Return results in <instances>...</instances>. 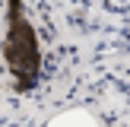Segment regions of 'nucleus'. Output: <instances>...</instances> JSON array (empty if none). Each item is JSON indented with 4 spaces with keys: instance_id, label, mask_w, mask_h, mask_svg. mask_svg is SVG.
Listing matches in <instances>:
<instances>
[{
    "instance_id": "f257e3e1",
    "label": "nucleus",
    "mask_w": 130,
    "mask_h": 127,
    "mask_svg": "<svg viewBox=\"0 0 130 127\" xmlns=\"http://www.w3.org/2000/svg\"><path fill=\"white\" fill-rule=\"evenodd\" d=\"M6 64L16 73L19 89H32L38 80V41L35 29L25 22V13L19 0H10V32H6Z\"/></svg>"
}]
</instances>
